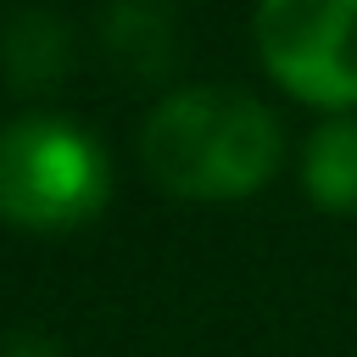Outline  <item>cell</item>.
<instances>
[{
	"instance_id": "1",
	"label": "cell",
	"mask_w": 357,
	"mask_h": 357,
	"mask_svg": "<svg viewBox=\"0 0 357 357\" xmlns=\"http://www.w3.org/2000/svg\"><path fill=\"white\" fill-rule=\"evenodd\" d=\"M145 173L178 201H245L284 162L279 112L240 84H178L139 123Z\"/></svg>"
},
{
	"instance_id": "2",
	"label": "cell",
	"mask_w": 357,
	"mask_h": 357,
	"mask_svg": "<svg viewBox=\"0 0 357 357\" xmlns=\"http://www.w3.org/2000/svg\"><path fill=\"white\" fill-rule=\"evenodd\" d=\"M112 201V162L100 139L61 112H22L0 123V223L22 234H73Z\"/></svg>"
},
{
	"instance_id": "3",
	"label": "cell",
	"mask_w": 357,
	"mask_h": 357,
	"mask_svg": "<svg viewBox=\"0 0 357 357\" xmlns=\"http://www.w3.org/2000/svg\"><path fill=\"white\" fill-rule=\"evenodd\" d=\"M251 45L290 100L357 112V0H257Z\"/></svg>"
},
{
	"instance_id": "4",
	"label": "cell",
	"mask_w": 357,
	"mask_h": 357,
	"mask_svg": "<svg viewBox=\"0 0 357 357\" xmlns=\"http://www.w3.org/2000/svg\"><path fill=\"white\" fill-rule=\"evenodd\" d=\"M67 67H73V28L56 11L22 6V11L6 17V28H0V73H6L11 89L45 95V89H56L67 78Z\"/></svg>"
},
{
	"instance_id": "5",
	"label": "cell",
	"mask_w": 357,
	"mask_h": 357,
	"mask_svg": "<svg viewBox=\"0 0 357 357\" xmlns=\"http://www.w3.org/2000/svg\"><path fill=\"white\" fill-rule=\"evenodd\" d=\"M100 45L128 78H162L178 56V17L167 0H112L100 11Z\"/></svg>"
},
{
	"instance_id": "6",
	"label": "cell",
	"mask_w": 357,
	"mask_h": 357,
	"mask_svg": "<svg viewBox=\"0 0 357 357\" xmlns=\"http://www.w3.org/2000/svg\"><path fill=\"white\" fill-rule=\"evenodd\" d=\"M301 190L318 212H357V112L324 117L301 145Z\"/></svg>"
},
{
	"instance_id": "7",
	"label": "cell",
	"mask_w": 357,
	"mask_h": 357,
	"mask_svg": "<svg viewBox=\"0 0 357 357\" xmlns=\"http://www.w3.org/2000/svg\"><path fill=\"white\" fill-rule=\"evenodd\" d=\"M0 357H67V351H61V340H50L39 329H17L0 340Z\"/></svg>"
}]
</instances>
